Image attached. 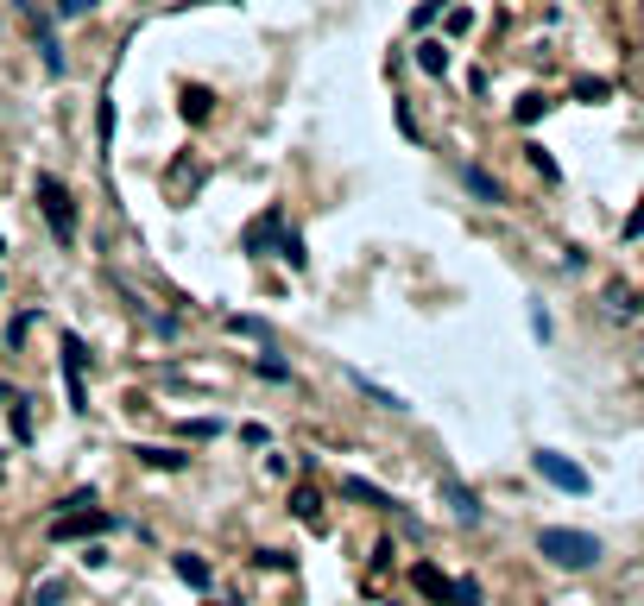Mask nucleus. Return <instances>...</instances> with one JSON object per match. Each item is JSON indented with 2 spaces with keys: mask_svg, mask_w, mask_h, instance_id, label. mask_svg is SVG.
<instances>
[{
  "mask_svg": "<svg viewBox=\"0 0 644 606\" xmlns=\"http://www.w3.org/2000/svg\"><path fill=\"white\" fill-rule=\"evenodd\" d=\"M64 601V581H38V594H32V606H57Z\"/></svg>",
  "mask_w": 644,
  "mask_h": 606,
  "instance_id": "obj_31",
  "label": "nucleus"
},
{
  "mask_svg": "<svg viewBox=\"0 0 644 606\" xmlns=\"http://www.w3.org/2000/svg\"><path fill=\"white\" fill-rule=\"evenodd\" d=\"M543 108H550V102H543V95L530 89V95H518V108H512V114H518V126H530L537 114H543Z\"/></svg>",
  "mask_w": 644,
  "mask_h": 606,
  "instance_id": "obj_26",
  "label": "nucleus"
},
{
  "mask_svg": "<svg viewBox=\"0 0 644 606\" xmlns=\"http://www.w3.org/2000/svg\"><path fill=\"white\" fill-rule=\"evenodd\" d=\"M417 70H423V76H449V45H442V38H423V45H417Z\"/></svg>",
  "mask_w": 644,
  "mask_h": 606,
  "instance_id": "obj_15",
  "label": "nucleus"
},
{
  "mask_svg": "<svg viewBox=\"0 0 644 606\" xmlns=\"http://www.w3.org/2000/svg\"><path fill=\"white\" fill-rule=\"evenodd\" d=\"M524 158H530V171H543V184H556L562 171H556V158L543 152V145H524Z\"/></svg>",
  "mask_w": 644,
  "mask_h": 606,
  "instance_id": "obj_24",
  "label": "nucleus"
},
{
  "mask_svg": "<svg viewBox=\"0 0 644 606\" xmlns=\"http://www.w3.org/2000/svg\"><path fill=\"white\" fill-rule=\"evenodd\" d=\"M32 13V38H38V57H45V70L51 76H64V45H57V32H51V19L38 13V6H25Z\"/></svg>",
  "mask_w": 644,
  "mask_h": 606,
  "instance_id": "obj_8",
  "label": "nucleus"
},
{
  "mask_svg": "<svg viewBox=\"0 0 644 606\" xmlns=\"http://www.w3.org/2000/svg\"><path fill=\"white\" fill-rule=\"evenodd\" d=\"M183 436H190V442H215V436H222V417H196V423L183 417Z\"/></svg>",
  "mask_w": 644,
  "mask_h": 606,
  "instance_id": "obj_23",
  "label": "nucleus"
},
{
  "mask_svg": "<svg viewBox=\"0 0 644 606\" xmlns=\"http://www.w3.org/2000/svg\"><path fill=\"white\" fill-rule=\"evenodd\" d=\"M222 606H234V601H222Z\"/></svg>",
  "mask_w": 644,
  "mask_h": 606,
  "instance_id": "obj_36",
  "label": "nucleus"
},
{
  "mask_svg": "<svg viewBox=\"0 0 644 606\" xmlns=\"http://www.w3.org/2000/svg\"><path fill=\"white\" fill-rule=\"evenodd\" d=\"M57 512H95V486H76V492H64V505Z\"/></svg>",
  "mask_w": 644,
  "mask_h": 606,
  "instance_id": "obj_27",
  "label": "nucleus"
},
{
  "mask_svg": "<svg viewBox=\"0 0 644 606\" xmlns=\"http://www.w3.org/2000/svg\"><path fill=\"white\" fill-rule=\"evenodd\" d=\"M436 492H442V505L455 512V524H468V531H481V524H487V505H481V492L461 481V474H449V468H442Z\"/></svg>",
  "mask_w": 644,
  "mask_h": 606,
  "instance_id": "obj_4",
  "label": "nucleus"
},
{
  "mask_svg": "<svg viewBox=\"0 0 644 606\" xmlns=\"http://www.w3.org/2000/svg\"><path fill=\"white\" fill-rule=\"evenodd\" d=\"M253 373L265 379V385H297V373H291V366L278 361V354H259V361H253Z\"/></svg>",
  "mask_w": 644,
  "mask_h": 606,
  "instance_id": "obj_18",
  "label": "nucleus"
},
{
  "mask_svg": "<svg viewBox=\"0 0 644 606\" xmlns=\"http://www.w3.org/2000/svg\"><path fill=\"white\" fill-rule=\"evenodd\" d=\"M171 569H177V581H190V588H203V594L215 588V569H209L203 556H190V550H177V556H171Z\"/></svg>",
  "mask_w": 644,
  "mask_h": 606,
  "instance_id": "obj_13",
  "label": "nucleus"
},
{
  "mask_svg": "<svg viewBox=\"0 0 644 606\" xmlns=\"http://www.w3.org/2000/svg\"><path fill=\"white\" fill-rule=\"evenodd\" d=\"M259 569H272V575H284V569H297V556H291V550H259Z\"/></svg>",
  "mask_w": 644,
  "mask_h": 606,
  "instance_id": "obj_28",
  "label": "nucleus"
},
{
  "mask_svg": "<svg viewBox=\"0 0 644 606\" xmlns=\"http://www.w3.org/2000/svg\"><path fill=\"white\" fill-rule=\"evenodd\" d=\"M449 606H487L481 581H474V575H455V581H449Z\"/></svg>",
  "mask_w": 644,
  "mask_h": 606,
  "instance_id": "obj_17",
  "label": "nucleus"
},
{
  "mask_svg": "<svg viewBox=\"0 0 644 606\" xmlns=\"http://www.w3.org/2000/svg\"><path fill=\"white\" fill-rule=\"evenodd\" d=\"M32 196H38V209H45V222H51V234L70 246L76 241V196L51 177V171H38V184H32Z\"/></svg>",
  "mask_w": 644,
  "mask_h": 606,
  "instance_id": "obj_2",
  "label": "nucleus"
},
{
  "mask_svg": "<svg viewBox=\"0 0 644 606\" xmlns=\"http://www.w3.org/2000/svg\"><path fill=\"white\" fill-rule=\"evenodd\" d=\"M228 329L247 335V342H272V323H265V316H228Z\"/></svg>",
  "mask_w": 644,
  "mask_h": 606,
  "instance_id": "obj_20",
  "label": "nucleus"
},
{
  "mask_svg": "<svg viewBox=\"0 0 644 606\" xmlns=\"http://www.w3.org/2000/svg\"><path fill=\"white\" fill-rule=\"evenodd\" d=\"M278 241H284V215H278V209H265V215H259L253 228L241 234V246H247L253 259H265V253H278Z\"/></svg>",
  "mask_w": 644,
  "mask_h": 606,
  "instance_id": "obj_7",
  "label": "nucleus"
},
{
  "mask_svg": "<svg viewBox=\"0 0 644 606\" xmlns=\"http://www.w3.org/2000/svg\"><path fill=\"white\" fill-rule=\"evenodd\" d=\"M209 89H183V121H209Z\"/></svg>",
  "mask_w": 644,
  "mask_h": 606,
  "instance_id": "obj_22",
  "label": "nucleus"
},
{
  "mask_svg": "<svg viewBox=\"0 0 644 606\" xmlns=\"http://www.w3.org/2000/svg\"><path fill=\"white\" fill-rule=\"evenodd\" d=\"M0 284H6V278H0Z\"/></svg>",
  "mask_w": 644,
  "mask_h": 606,
  "instance_id": "obj_37",
  "label": "nucleus"
},
{
  "mask_svg": "<svg viewBox=\"0 0 644 606\" xmlns=\"http://www.w3.org/2000/svg\"><path fill=\"white\" fill-rule=\"evenodd\" d=\"M348 385H354V392H367V398H373L380 411H391V417H404V411H411V404H404L398 392H386L380 379H367V373H354V366H348Z\"/></svg>",
  "mask_w": 644,
  "mask_h": 606,
  "instance_id": "obj_11",
  "label": "nucleus"
},
{
  "mask_svg": "<svg viewBox=\"0 0 644 606\" xmlns=\"http://www.w3.org/2000/svg\"><path fill=\"white\" fill-rule=\"evenodd\" d=\"M619 234H626V241H639V234H644V209H632V215H626V228H619Z\"/></svg>",
  "mask_w": 644,
  "mask_h": 606,
  "instance_id": "obj_34",
  "label": "nucleus"
},
{
  "mask_svg": "<svg viewBox=\"0 0 644 606\" xmlns=\"http://www.w3.org/2000/svg\"><path fill=\"white\" fill-rule=\"evenodd\" d=\"M121 518L114 512H57L51 518V543H76V537H108Z\"/></svg>",
  "mask_w": 644,
  "mask_h": 606,
  "instance_id": "obj_5",
  "label": "nucleus"
},
{
  "mask_svg": "<svg viewBox=\"0 0 644 606\" xmlns=\"http://www.w3.org/2000/svg\"><path fill=\"white\" fill-rule=\"evenodd\" d=\"M95 6H102V0H51L57 19H83V13H95Z\"/></svg>",
  "mask_w": 644,
  "mask_h": 606,
  "instance_id": "obj_29",
  "label": "nucleus"
},
{
  "mask_svg": "<svg viewBox=\"0 0 644 606\" xmlns=\"http://www.w3.org/2000/svg\"><path fill=\"white\" fill-rule=\"evenodd\" d=\"M342 499H354V505H367V512H398V499L380 492L373 481H361V474H342Z\"/></svg>",
  "mask_w": 644,
  "mask_h": 606,
  "instance_id": "obj_9",
  "label": "nucleus"
},
{
  "mask_svg": "<svg viewBox=\"0 0 644 606\" xmlns=\"http://www.w3.org/2000/svg\"><path fill=\"white\" fill-rule=\"evenodd\" d=\"M133 455H139L145 468H158V474H177V468H190V455H183V449H164V442H139Z\"/></svg>",
  "mask_w": 644,
  "mask_h": 606,
  "instance_id": "obj_12",
  "label": "nucleus"
},
{
  "mask_svg": "<svg viewBox=\"0 0 644 606\" xmlns=\"http://www.w3.org/2000/svg\"><path fill=\"white\" fill-rule=\"evenodd\" d=\"M530 335H537V342H550V335H556V323H550L543 297H530Z\"/></svg>",
  "mask_w": 644,
  "mask_h": 606,
  "instance_id": "obj_25",
  "label": "nucleus"
},
{
  "mask_svg": "<svg viewBox=\"0 0 644 606\" xmlns=\"http://www.w3.org/2000/svg\"><path fill=\"white\" fill-rule=\"evenodd\" d=\"M0 253H6V234H0Z\"/></svg>",
  "mask_w": 644,
  "mask_h": 606,
  "instance_id": "obj_35",
  "label": "nucleus"
},
{
  "mask_svg": "<svg viewBox=\"0 0 644 606\" xmlns=\"http://www.w3.org/2000/svg\"><path fill=\"white\" fill-rule=\"evenodd\" d=\"M278 259H284L291 272H303V265H310V253H303V234H297V228H284V241H278Z\"/></svg>",
  "mask_w": 644,
  "mask_h": 606,
  "instance_id": "obj_19",
  "label": "nucleus"
},
{
  "mask_svg": "<svg viewBox=\"0 0 644 606\" xmlns=\"http://www.w3.org/2000/svg\"><path fill=\"white\" fill-rule=\"evenodd\" d=\"M83 361H89V348H83V335L70 329V335H64V385H70V411H76V417L89 411V392H83Z\"/></svg>",
  "mask_w": 644,
  "mask_h": 606,
  "instance_id": "obj_6",
  "label": "nucleus"
},
{
  "mask_svg": "<svg viewBox=\"0 0 644 606\" xmlns=\"http://www.w3.org/2000/svg\"><path fill=\"white\" fill-rule=\"evenodd\" d=\"M575 95L594 108V102H607V95H613V83H575Z\"/></svg>",
  "mask_w": 644,
  "mask_h": 606,
  "instance_id": "obj_30",
  "label": "nucleus"
},
{
  "mask_svg": "<svg viewBox=\"0 0 644 606\" xmlns=\"http://www.w3.org/2000/svg\"><path fill=\"white\" fill-rule=\"evenodd\" d=\"M468 25H474V13H468V6H455V13H449V38H461Z\"/></svg>",
  "mask_w": 644,
  "mask_h": 606,
  "instance_id": "obj_33",
  "label": "nucleus"
},
{
  "mask_svg": "<svg viewBox=\"0 0 644 606\" xmlns=\"http://www.w3.org/2000/svg\"><path fill=\"white\" fill-rule=\"evenodd\" d=\"M291 512H297L310 531H329V524H322V499H316V486H297V492H291Z\"/></svg>",
  "mask_w": 644,
  "mask_h": 606,
  "instance_id": "obj_16",
  "label": "nucleus"
},
{
  "mask_svg": "<svg viewBox=\"0 0 644 606\" xmlns=\"http://www.w3.org/2000/svg\"><path fill=\"white\" fill-rule=\"evenodd\" d=\"M537 556L556 562V569H594L607 556V543L594 531H575V524H543L537 531Z\"/></svg>",
  "mask_w": 644,
  "mask_h": 606,
  "instance_id": "obj_1",
  "label": "nucleus"
},
{
  "mask_svg": "<svg viewBox=\"0 0 644 606\" xmlns=\"http://www.w3.org/2000/svg\"><path fill=\"white\" fill-rule=\"evenodd\" d=\"M442 6H449V0H417V13H411V25H430V19H436Z\"/></svg>",
  "mask_w": 644,
  "mask_h": 606,
  "instance_id": "obj_32",
  "label": "nucleus"
},
{
  "mask_svg": "<svg viewBox=\"0 0 644 606\" xmlns=\"http://www.w3.org/2000/svg\"><path fill=\"white\" fill-rule=\"evenodd\" d=\"M411 588H417L423 601H449V575H442V569H430V562H417V569H411Z\"/></svg>",
  "mask_w": 644,
  "mask_h": 606,
  "instance_id": "obj_14",
  "label": "nucleus"
},
{
  "mask_svg": "<svg viewBox=\"0 0 644 606\" xmlns=\"http://www.w3.org/2000/svg\"><path fill=\"white\" fill-rule=\"evenodd\" d=\"M607 310H613V316H639V297H632V284H607Z\"/></svg>",
  "mask_w": 644,
  "mask_h": 606,
  "instance_id": "obj_21",
  "label": "nucleus"
},
{
  "mask_svg": "<svg viewBox=\"0 0 644 606\" xmlns=\"http://www.w3.org/2000/svg\"><path fill=\"white\" fill-rule=\"evenodd\" d=\"M530 468H537V481H543V486H556V492H569V499H581V492L594 486V481H588V468H581L575 455H562V449H537Z\"/></svg>",
  "mask_w": 644,
  "mask_h": 606,
  "instance_id": "obj_3",
  "label": "nucleus"
},
{
  "mask_svg": "<svg viewBox=\"0 0 644 606\" xmlns=\"http://www.w3.org/2000/svg\"><path fill=\"white\" fill-rule=\"evenodd\" d=\"M461 184H468V196H474V203H493V209L506 203V184H500L493 171H481V164H461Z\"/></svg>",
  "mask_w": 644,
  "mask_h": 606,
  "instance_id": "obj_10",
  "label": "nucleus"
}]
</instances>
